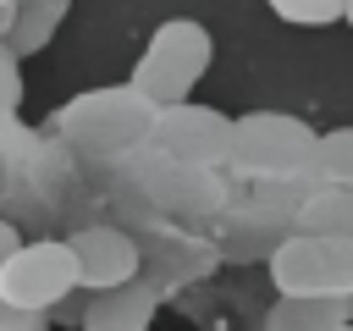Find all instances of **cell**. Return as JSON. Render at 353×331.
<instances>
[{
    "mask_svg": "<svg viewBox=\"0 0 353 331\" xmlns=\"http://www.w3.org/2000/svg\"><path fill=\"white\" fill-rule=\"evenodd\" d=\"M17 248H22V237H17V226H11V221H0V265H6V259H11Z\"/></svg>",
    "mask_w": 353,
    "mask_h": 331,
    "instance_id": "obj_17",
    "label": "cell"
},
{
    "mask_svg": "<svg viewBox=\"0 0 353 331\" xmlns=\"http://www.w3.org/2000/svg\"><path fill=\"white\" fill-rule=\"evenodd\" d=\"M55 320H83V298H77V292H72V298H61V303L50 309V325H55Z\"/></svg>",
    "mask_w": 353,
    "mask_h": 331,
    "instance_id": "obj_16",
    "label": "cell"
},
{
    "mask_svg": "<svg viewBox=\"0 0 353 331\" xmlns=\"http://www.w3.org/2000/svg\"><path fill=\"white\" fill-rule=\"evenodd\" d=\"M298 232H325V237H347L353 243V188L342 182H314L298 204H292Z\"/></svg>",
    "mask_w": 353,
    "mask_h": 331,
    "instance_id": "obj_9",
    "label": "cell"
},
{
    "mask_svg": "<svg viewBox=\"0 0 353 331\" xmlns=\"http://www.w3.org/2000/svg\"><path fill=\"white\" fill-rule=\"evenodd\" d=\"M77 292V265H72V248L55 243V237H39V243H22L6 265H0V298L22 303V309H39L50 314L61 298Z\"/></svg>",
    "mask_w": 353,
    "mask_h": 331,
    "instance_id": "obj_6",
    "label": "cell"
},
{
    "mask_svg": "<svg viewBox=\"0 0 353 331\" xmlns=\"http://www.w3.org/2000/svg\"><path fill=\"white\" fill-rule=\"evenodd\" d=\"M320 182H342L353 188V127H331L320 132V160H314Z\"/></svg>",
    "mask_w": 353,
    "mask_h": 331,
    "instance_id": "obj_12",
    "label": "cell"
},
{
    "mask_svg": "<svg viewBox=\"0 0 353 331\" xmlns=\"http://www.w3.org/2000/svg\"><path fill=\"white\" fill-rule=\"evenodd\" d=\"M22 99V83H17V55L0 44V110H11Z\"/></svg>",
    "mask_w": 353,
    "mask_h": 331,
    "instance_id": "obj_15",
    "label": "cell"
},
{
    "mask_svg": "<svg viewBox=\"0 0 353 331\" xmlns=\"http://www.w3.org/2000/svg\"><path fill=\"white\" fill-rule=\"evenodd\" d=\"M66 11H72V0H22L11 28H6V50L11 55H39L55 39V28L66 22Z\"/></svg>",
    "mask_w": 353,
    "mask_h": 331,
    "instance_id": "obj_10",
    "label": "cell"
},
{
    "mask_svg": "<svg viewBox=\"0 0 353 331\" xmlns=\"http://www.w3.org/2000/svg\"><path fill=\"white\" fill-rule=\"evenodd\" d=\"M270 281H276V292L342 298V292H353V243L325 237V232H292L270 248Z\"/></svg>",
    "mask_w": 353,
    "mask_h": 331,
    "instance_id": "obj_4",
    "label": "cell"
},
{
    "mask_svg": "<svg viewBox=\"0 0 353 331\" xmlns=\"http://www.w3.org/2000/svg\"><path fill=\"white\" fill-rule=\"evenodd\" d=\"M66 248H72L83 292H105V287H121V281L138 276V243L116 226H83V232L66 237Z\"/></svg>",
    "mask_w": 353,
    "mask_h": 331,
    "instance_id": "obj_7",
    "label": "cell"
},
{
    "mask_svg": "<svg viewBox=\"0 0 353 331\" xmlns=\"http://www.w3.org/2000/svg\"><path fill=\"white\" fill-rule=\"evenodd\" d=\"M320 132L287 110H248L232 116V171L248 182H287V188H314L320 171Z\"/></svg>",
    "mask_w": 353,
    "mask_h": 331,
    "instance_id": "obj_1",
    "label": "cell"
},
{
    "mask_svg": "<svg viewBox=\"0 0 353 331\" xmlns=\"http://www.w3.org/2000/svg\"><path fill=\"white\" fill-rule=\"evenodd\" d=\"M265 6L287 28H331V22H342V0H265Z\"/></svg>",
    "mask_w": 353,
    "mask_h": 331,
    "instance_id": "obj_13",
    "label": "cell"
},
{
    "mask_svg": "<svg viewBox=\"0 0 353 331\" xmlns=\"http://www.w3.org/2000/svg\"><path fill=\"white\" fill-rule=\"evenodd\" d=\"M210 55H215V39H210V28L199 17H165L149 33V44H143V55H138L127 83L154 110L160 105H182V99H193L199 77L210 72Z\"/></svg>",
    "mask_w": 353,
    "mask_h": 331,
    "instance_id": "obj_3",
    "label": "cell"
},
{
    "mask_svg": "<svg viewBox=\"0 0 353 331\" xmlns=\"http://www.w3.org/2000/svg\"><path fill=\"white\" fill-rule=\"evenodd\" d=\"M342 314H347V320H353V292H342Z\"/></svg>",
    "mask_w": 353,
    "mask_h": 331,
    "instance_id": "obj_18",
    "label": "cell"
},
{
    "mask_svg": "<svg viewBox=\"0 0 353 331\" xmlns=\"http://www.w3.org/2000/svg\"><path fill=\"white\" fill-rule=\"evenodd\" d=\"M342 22H347V28H353V0H342Z\"/></svg>",
    "mask_w": 353,
    "mask_h": 331,
    "instance_id": "obj_19",
    "label": "cell"
},
{
    "mask_svg": "<svg viewBox=\"0 0 353 331\" xmlns=\"http://www.w3.org/2000/svg\"><path fill=\"white\" fill-rule=\"evenodd\" d=\"M336 331H353V320H342V325H336Z\"/></svg>",
    "mask_w": 353,
    "mask_h": 331,
    "instance_id": "obj_20",
    "label": "cell"
},
{
    "mask_svg": "<svg viewBox=\"0 0 353 331\" xmlns=\"http://www.w3.org/2000/svg\"><path fill=\"white\" fill-rule=\"evenodd\" d=\"M149 127H154V105H149L132 83L72 94V99L55 110V132H61L77 154H88V160H116V154L143 149V143H149Z\"/></svg>",
    "mask_w": 353,
    "mask_h": 331,
    "instance_id": "obj_2",
    "label": "cell"
},
{
    "mask_svg": "<svg viewBox=\"0 0 353 331\" xmlns=\"http://www.w3.org/2000/svg\"><path fill=\"white\" fill-rule=\"evenodd\" d=\"M149 149L160 160L215 171V166L232 160V116L215 110V105H199V99L160 105L154 110V127H149Z\"/></svg>",
    "mask_w": 353,
    "mask_h": 331,
    "instance_id": "obj_5",
    "label": "cell"
},
{
    "mask_svg": "<svg viewBox=\"0 0 353 331\" xmlns=\"http://www.w3.org/2000/svg\"><path fill=\"white\" fill-rule=\"evenodd\" d=\"M0 331H50V314H39V309H22V303L0 298Z\"/></svg>",
    "mask_w": 353,
    "mask_h": 331,
    "instance_id": "obj_14",
    "label": "cell"
},
{
    "mask_svg": "<svg viewBox=\"0 0 353 331\" xmlns=\"http://www.w3.org/2000/svg\"><path fill=\"white\" fill-rule=\"evenodd\" d=\"M347 314H342V298H303V292H281L265 314V331H336Z\"/></svg>",
    "mask_w": 353,
    "mask_h": 331,
    "instance_id": "obj_11",
    "label": "cell"
},
{
    "mask_svg": "<svg viewBox=\"0 0 353 331\" xmlns=\"http://www.w3.org/2000/svg\"><path fill=\"white\" fill-rule=\"evenodd\" d=\"M154 309H160V292H154L149 281L132 276V281H121V287L94 292V298L83 303L77 331H149Z\"/></svg>",
    "mask_w": 353,
    "mask_h": 331,
    "instance_id": "obj_8",
    "label": "cell"
}]
</instances>
